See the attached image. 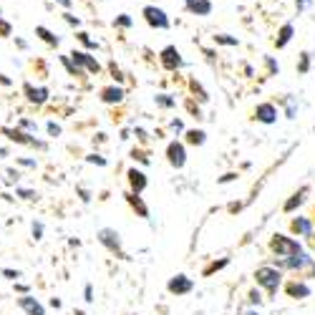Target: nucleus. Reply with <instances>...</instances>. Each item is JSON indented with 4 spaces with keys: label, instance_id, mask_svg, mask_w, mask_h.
Returning <instances> with one entry per match:
<instances>
[{
    "label": "nucleus",
    "instance_id": "6",
    "mask_svg": "<svg viewBox=\"0 0 315 315\" xmlns=\"http://www.w3.org/2000/svg\"><path fill=\"white\" fill-rule=\"evenodd\" d=\"M15 303H18V308H20L23 313H28V315H46L43 305H41V303H38L35 298H30L28 293H25V295H20V298H18Z\"/></svg>",
    "mask_w": 315,
    "mask_h": 315
},
{
    "label": "nucleus",
    "instance_id": "43",
    "mask_svg": "<svg viewBox=\"0 0 315 315\" xmlns=\"http://www.w3.org/2000/svg\"><path fill=\"white\" fill-rule=\"evenodd\" d=\"M15 290H18V293H23V295H25V293H28V285H15Z\"/></svg>",
    "mask_w": 315,
    "mask_h": 315
},
{
    "label": "nucleus",
    "instance_id": "32",
    "mask_svg": "<svg viewBox=\"0 0 315 315\" xmlns=\"http://www.w3.org/2000/svg\"><path fill=\"white\" fill-rule=\"evenodd\" d=\"M227 265V260H219V262H214V265H210L207 270H205V275H210V272H214V270H219V267H224Z\"/></svg>",
    "mask_w": 315,
    "mask_h": 315
},
{
    "label": "nucleus",
    "instance_id": "41",
    "mask_svg": "<svg viewBox=\"0 0 315 315\" xmlns=\"http://www.w3.org/2000/svg\"><path fill=\"white\" fill-rule=\"evenodd\" d=\"M66 20H68V23H71V25H78V18H73V15H71V13H66Z\"/></svg>",
    "mask_w": 315,
    "mask_h": 315
},
{
    "label": "nucleus",
    "instance_id": "37",
    "mask_svg": "<svg viewBox=\"0 0 315 315\" xmlns=\"http://www.w3.org/2000/svg\"><path fill=\"white\" fill-rule=\"evenodd\" d=\"M20 167H35V159H18Z\"/></svg>",
    "mask_w": 315,
    "mask_h": 315
},
{
    "label": "nucleus",
    "instance_id": "15",
    "mask_svg": "<svg viewBox=\"0 0 315 315\" xmlns=\"http://www.w3.org/2000/svg\"><path fill=\"white\" fill-rule=\"evenodd\" d=\"M129 184H131V189L139 194V192H144V189H146V177H144L141 172L131 169V172H129Z\"/></svg>",
    "mask_w": 315,
    "mask_h": 315
},
{
    "label": "nucleus",
    "instance_id": "11",
    "mask_svg": "<svg viewBox=\"0 0 315 315\" xmlns=\"http://www.w3.org/2000/svg\"><path fill=\"white\" fill-rule=\"evenodd\" d=\"M255 116H257L260 121H265V124H272L275 116H278V108H275L272 104H260L257 111H255Z\"/></svg>",
    "mask_w": 315,
    "mask_h": 315
},
{
    "label": "nucleus",
    "instance_id": "30",
    "mask_svg": "<svg viewBox=\"0 0 315 315\" xmlns=\"http://www.w3.org/2000/svg\"><path fill=\"white\" fill-rule=\"evenodd\" d=\"M0 275H5L8 280H18V278H20V272H18V270H0Z\"/></svg>",
    "mask_w": 315,
    "mask_h": 315
},
{
    "label": "nucleus",
    "instance_id": "39",
    "mask_svg": "<svg viewBox=\"0 0 315 315\" xmlns=\"http://www.w3.org/2000/svg\"><path fill=\"white\" fill-rule=\"evenodd\" d=\"M0 86H10V78L5 73H0Z\"/></svg>",
    "mask_w": 315,
    "mask_h": 315
},
{
    "label": "nucleus",
    "instance_id": "40",
    "mask_svg": "<svg viewBox=\"0 0 315 315\" xmlns=\"http://www.w3.org/2000/svg\"><path fill=\"white\" fill-rule=\"evenodd\" d=\"M78 194H81V200H84V202H89V200H91V197H89V192H86V189H78Z\"/></svg>",
    "mask_w": 315,
    "mask_h": 315
},
{
    "label": "nucleus",
    "instance_id": "29",
    "mask_svg": "<svg viewBox=\"0 0 315 315\" xmlns=\"http://www.w3.org/2000/svg\"><path fill=\"white\" fill-rule=\"evenodd\" d=\"M89 162L99 164V167H106V159H104V156H99V154H89Z\"/></svg>",
    "mask_w": 315,
    "mask_h": 315
},
{
    "label": "nucleus",
    "instance_id": "28",
    "mask_svg": "<svg viewBox=\"0 0 315 315\" xmlns=\"http://www.w3.org/2000/svg\"><path fill=\"white\" fill-rule=\"evenodd\" d=\"M33 237H35V240L43 237V224H41V222H33Z\"/></svg>",
    "mask_w": 315,
    "mask_h": 315
},
{
    "label": "nucleus",
    "instance_id": "5",
    "mask_svg": "<svg viewBox=\"0 0 315 315\" xmlns=\"http://www.w3.org/2000/svg\"><path fill=\"white\" fill-rule=\"evenodd\" d=\"M272 250L280 252V255H298L300 245L293 242V240H288V237H283V234H275V237H272Z\"/></svg>",
    "mask_w": 315,
    "mask_h": 315
},
{
    "label": "nucleus",
    "instance_id": "18",
    "mask_svg": "<svg viewBox=\"0 0 315 315\" xmlns=\"http://www.w3.org/2000/svg\"><path fill=\"white\" fill-rule=\"evenodd\" d=\"M61 63H63L66 68H68V73H71V76H81V73H84L81 68H78V66H76V63L71 61V56H61Z\"/></svg>",
    "mask_w": 315,
    "mask_h": 315
},
{
    "label": "nucleus",
    "instance_id": "23",
    "mask_svg": "<svg viewBox=\"0 0 315 315\" xmlns=\"http://www.w3.org/2000/svg\"><path fill=\"white\" fill-rule=\"evenodd\" d=\"M10 33H13V25L3 18V13H0V38H8Z\"/></svg>",
    "mask_w": 315,
    "mask_h": 315
},
{
    "label": "nucleus",
    "instance_id": "3",
    "mask_svg": "<svg viewBox=\"0 0 315 315\" xmlns=\"http://www.w3.org/2000/svg\"><path fill=\"white\" fill-rule=\"evenodd\" d=\"M99 242H101L104 247H108L111 252H119V250H121V237H119V232L111 229V227H104V229L99 232Z\"/></svg>",
    "mask_w": 315,
    "mask_h": 315
},
{
    "label": "nucleus",
    "instance_id": "45",
    "mask_svg": "<svg viewBox=\"0 0 315 315\" xmlns=\"http://www.w3.org/2000/svg\"><path fill=\"white\" fill-rule=\"evenodd\" d=\"M58 3H61L63 8H71V0H58Z\"/></svg>",
    "mask_w": 315,
    "mask_h": 315
},
{
    "label": "nucleus",
    "instance_id": "14",
    "mask_svg": "<svg viewBox=\"0 0 315 315\" xmlns=\"http://www.w3.org/2000/svg\"><path fill=\"white\" fill-rule=\"evenodd\" d=\"M121 99H124V91L116 89V86H108V89L101 91V101H104V104H119Z\"/></svg>",
    "mask_w": 315,
    "mask_h": 315
},
{
    "label": "nucleus",
    "instance_id": "42",
    "mask_svg": "<svg viewBox=\"0 0 315 315\" xmlns=\"http://www.w3.org/2000/svg\"><path fill=\"white\" fill-rule=\"evenodd\" d=\"M300 71H308V53L303 56V63H300Z\"/></svg>",
    "mask_w": 315,
    "mask_h": 315
},
{
    "label": "nucleus",
    "instance_id": "2",
    "mask_svg": "<svg viewBox=\"0 0 315 315\" xmlns=\"http://www.w3.org/2000/svg\"><path fill=\"white\" fill-rule=\"evenodd\" d=\"M255 278H257V283H260L262 288H267L270 293L278 290V285H280V272L275 270V267H260V270L255 272Z\"/></svg>",
    "mask_w": 315,
    "mask_h": 315
},
{
    "label": "nucleus",
    "instance_id": "17",
    "mask_svg": "<svg viewBox=\"0 0 315 315\" xmlns=\"http://www.w3.org/2000/svg\"><path fill=\"white\" fill-rule=\"evenodd\" d=\"M126 202H129L134 210H139V214H141V217H146V214H149V210L144 207V202L139 200V197H136L134 192H129V194H126Z\"/></svg>",
    "mask_w": 315,
    "mask_h": 315
},
{
    "label": "nucleus",
    "instance_id": "12",
    "mask_svg": "<svg viewBox=\"0 0 315 315\" xmlns=\"http://www.w3.org/2000/svg\"><path fill=\"white\" fill-rule=\"evenodd\" d=\"M162 63H164L167 68H177V66L182 63V58H179V51H177L174 46L164 48V51H162Z\"/></svg>",
    "mask_w": 315,
    "mask_h": 315
},
{
    "label": "nucleus",
    "instance_id": "7",
    "mask_svg": "<svg viewBox=\"0 0 315 315\" xmlns=\"http://www.w3.org/2000/svg\"><path fill=\"white\" fill-rule=\"evenodd\" d=\"M144 18H146V23H149V25H154V28H169V20H167L164 10L154 8V5L144 8Z\"/></svg>",
    "mask_w": 315,
    "mask_h": 315
},
{
    "label": "nucleus",
    "instance_id": "38",
    "mask_svg": "<svg viewBox=\"0 0 315 315\" xmlns=\"http://www.w3.org/2000/svg\"><path fill=\"white\" fill-rule=\"evenodd\" d=\"M156 101H159L162 106H172V99H167V96H156Z\"/></svg>",
    "mask_w": 315,
    "mask_h": 315
},
{
    "label": "nucleus",
    "instance_id": "9",
    "mask_svg": "<svg viewBox=\"0 0 315 315\" xmlns=\"http://www.w3.org/2000/svg\"><path fill=\"white\" fill-rule=\"evenodd\" d=\"M167 156H169V164L172 167H184V146L182 144H169V149H167Z\"/></svg>",
    "mask_w": 315,
    "mask_h": 315
},
{
    "label": "nucleus",
    "instance_id": "8",
    "mask_svg": "<svg viewBox=\"0 0 315 315\" xmlns=\"http://www.w3.org/2000/svg\"><path fill=\"white\" fill-rule=\"evenodd\" d=\"M23 91H25V96H28V101L30 104H35V106H41V104H46L48 101V89L46 86H30V84H25L23 86Z\"/></svg>",
    "mask_w": 315,
    "mask_h": 315
},
{
    "label": "nucleus",
    "instance_id": "33",
    "mask_svg": "<svg viewBox=\"0 0 315 315\" xmlns=\"http://www.w3.org/2000/svg\"><path fill=\"white\" fill-rule=\"evenodd\" d=\"M78 38H81V41H84V43H86L89 48H96V41H91V38H89L86 33H78Z\"/></svg>",
    "mask_w": 315,
    "mask_h": 315
},
{
    "label": "nucleus",
    "instance_id": "22",
    "mask_svg": "<svg viewBox=\"0 0 315 315\" xmlns=\"http://www.w3.org/2000/svg\"><path fill=\"white\" fill-rule=\"evenodd\" d=\"M290 35H293V25H285V28L280 30V38H278V46H280V48L290 41Z\"/></svg>",
    "mask_w": 315,
    "mask_h": 315
},
{
    "label": "nucleus",
    "instance_id": "10",
    "mask_svg": "<svg viewBox=\"0 0 315 315\" xmlns=\"http://www.w3.org/2000/svg\"><path fill=\"white\" fill-rule=\"evenodd\" d=\"M192 290V280L184 278V275H177L174 280H169V293H177V295H184Z\"/></svg>",
    "mask_w": 315,
    "mask_h": 315
},
{
    "label": "nucleus",
    "instance_id": "34",
    "mask_svg": "<svg viewBox=\"0 0 315 315\" xmlns=\"http://www.w3.org/2000/svg\"><path fill=\"white\" fill-rule=\"evenodd\" d=\"M116 23H119L121 28H129V25H131V18H129V15H121V18L116 20Z\"/></svg>",
    "mask_w": 315,
    "mask_h": 315
},
{
    "label": "nucleus",
    "instance_id": "35",
    "mask_svg": "<svg viewBox=\"0 0 315 315\" xmlns=\"http://www.w3.org/2000/svg\"><path fill=\"white\" fill-rule=\"evenodd\" d=\"M84 295H86V300H89V303H94V288H91V285H86V288H84Z\"/></svg>",
    "mask_w": 315,
    "mask_h": 315
},
{
    "label": "nucleus",
    "instance_id": "16",
    "mask_svg": "<svg viewBox=\"0 0 315 315\" xmlns=\"http://www.w3.org/2000/svg\"><path fill=\"white\" fill-rule=\"evenodd\" d=\"M35 35L41 38L43 43H48V46H58V38H56L48 28H43V25H38V28H35Z\"/></svg>",
    "mask_w": 315,
    "mask_h": 315
},
{
    "label": "nucleus",
    "instance_id": "46",
    "mask_svg": "<svg viewBox=\"0 0 315 315\" xmlns=\"http://www.w3.org/2000/svg\"><path fill=\"white\" fill-rule=\"evenodd\" d=\"M76 315H86V313H84V310H76Z\"/></svg>",
    "mask_w": 315,
    "mask_h": 315
},
{
    "label": "nucleus",
    "instance_id": "4",
    "mask_svg": "<svg viewBox=\"0 0 315 315\" xmlns=\"http://www.w3.org/2000/svg\"><path fill=\"white\" fill-rule=\"evenodd\" d=\"M71 56V61L78 66V68H89L91 73H99L101 71V66H99V61L94 58V56H89V53H84V51H73V53H68Z\"/></svg>",
    "mask_w": 315,
    "mask_h": 315
},
{
    "label": "nucleus",
    "instance_id": "26",
    "mask_svg": "<svg viewBox=\"0 0 315 315\" xmlns=\"http://www.w3.org/2000/svg\"><path fill=\"white\" fill-rule=\"evenodd\" d=\"M300 202H303V192H300V194H295V197H293V200H290V202L285 205V212H290V210H295V207H298Z\"/></svg>",
    "mask_w": 315,
    "mask_h": 315
},
{
    "label": "nucleus",
    "instance_id": "21",
    "mask_svg": "<svg viewBox=\"0 0 315 315\" xmlns=\"http://www.w3.org/2000/svg\"><path fill=\"white\" fill-rule=\"evenodd\" d=\"M308 262H310V257H305V255L298 252V257H293V260H288V262H283V265H288V267H303V265H308Z\"/></svg>",
    "mask_w": 315,
    "mask_h": 315
},
{
    "label": "nucleus",
    "instance_id": "44",
    "mask_svg": "<svg viewBox=\"0 0 315 315\" xmlns=\"http://www.w3.org/2000/svg\"><path fill=\"white\" fill-rule=\"evenodd\" d=\"M5 156H8V149H5V146H0V159H5Z\"/></svg>",
    "mask_w": 315,
    "mask_h": 315
},
{
    "label": "nucleus",
    "instance_id": "20",
    "mask_svg": "<svg viewBox=\"0 0 315 315\" xmlns=\"http://www.w3.org/2000/svg\"><path fill=\"white\" fill-rule=\"evenodd\" d=\"M288 293H290L293 298H298V295H300V298H305L310 290H308L305 285H298V283H293V285H288Z\"/></svg>",
    "mask_w": 315,
    "mask_h": 315
},
{
    "label": "nucleus",
    "instance_id": "27",
    "mask_svg": "<svg viewBox=\"0 0 315 315\" xmlns=\"http://www.w3.org/2000/svg\"><path fill=\"white\" fill-rule=\"evenodd\" d=\"M18 129H23V131H35L38 126H35V121H28V119H20V124H18Z\"/></svg>",
    "mask_w": 315,
    "mask_h": 315
},
{
    "label": "nucleus",
    "instance_id": "19",
    "mask_svg": "<svg viewBox=\"0 0 315 315\" xmlns=\"http://www.w3.org/2000/svg\"><path fill=\"white\" fill-rule=\"evenodd\" d=\"M293 229H295V232H300V234H310V222H308V219H303V217H298V219L293 222Z\"/></svg>",
    "mask_w": 315,
    "mask_h": 315
},
{
    "label": "nucleus",
    "instance_id": "31",
    "mask_svg": "<svg viewBox=\"0 0 315 315\" xmlns=\"http://www.w3.org/2000/svg\"><path fill=\"white\" fill-rule=\"evenodd\" d=\"M46 129H48V134H51V136H58V134H61V126H58L56 121H48V126H46Z\"/></svg>",
    "mask_w": 315,
    "mask_h": 315
},
{
    "label": "nucleus",
    "instance_id": "36",
    "mask_svg": "<svg viewBox=\"0 0 315 315\" xmlns=\"http://www.w3.org/2000/svg\"><path fill=\"white\" fill-rule=\"evenodd\" d=\"M217 41H219V43H229V46H234V43H237L234 38H227V35H217Z\"/></svg>",
    "mask_w": 315,
    "mask_h": 315
},
{
    "label": "nucleus",
    "instance_id": "13",
    "mask_svg": "<svg viewBox=\"0 0 315 315\" xmlns=\"http://www.w3.org/2000/svg\"><path fill=\"white\" fill-rule=\"evenodd\" d=\"M187 8L192 13H197V15H210L212 3H210V0H187Z\"/></svg>",
    "mask_w": 315,
    "mask_h": 315
},
{
    "label": "nucleus",
    "instance_id": "1",
    "mask_svg": "<svg viewBox=\"0 0 315 315\" xmlns=\"http://www.w3.org/2000/svg\"><path fill=\"white\" fill-rule=\"evenodd\" d=\"M0 134H3V136H8L10 141H15V144H23V146H38V149H43L46 144L43 141H38L33 134H28V131H23V129H10V126H3V129H0Z\"/></svg>",
    "mask_w": 315,
    "mask_h": 315
},
{
    "label": "nucleus",
    "instance_id": "25",
    "mask_svg": "<svg viewBox=\"0 0 315 315\" xmlns=\"http://www.w3.org/2000/svg\"><path fill=\"white\" fill-rule=\"evenodd\" d=\"M15 194H18V197H23V200H28V202H30V200H35V197H38L33 189H20V187H15Z\"/></svg>",
    "mask_w": 315,
    "mask_h": 315
},
{
    "label": "nucleus",
    "instance_id": "24",
    "mask_svg": "<svg viewBox=\"0 0 315 315\" xmlns=\"http://www.w3.org/2000/svg\"><path fill=\"white\" fill-rule=\"evenodd\" d=\"M187 141H189V144H202V141H205V134H202V131H189V134H187Z\"/></svg>",
    "mask_w": 315,
    "mask_h": 315
}]
</instances>
